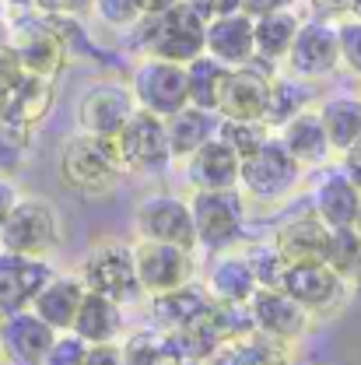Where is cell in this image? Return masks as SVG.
<instances>
[{
	"label": "cell",
	"instance_id": "cell-49",
	"mask_svg": "<svg viewBox=\"0 0 361 365\" xmlns=\"http://www.w3.org/2000/svg\"><path fill=\"white\" fill-rule=\"evenodd\" d=\"M179 0H137V11H140V18H158V14H165V11H172Z\"/></svg>",
	"mask_w": 361,
	"mask_h": 365
},
{
	"label": "cell",
	"instance_id": "cell-2",
	"mask_svg": "<svg viewBox=\"0 0 361 365\" xmlns=\"http://www.w3.org/2000/svg\"><path fill=\"white\" fill-rule=\"evenodd\" d=\"M140 21H144L140 43L151 60H169L186 67L207 53V18L197 11L193 0H179L172 11L158 18H140Z\"/></svg>",
	"mask_w": 361,
	"mask_h": 365
},
{
	"label": "cell",
	"instance_id": "cell-28",
	"mask_svg": "<svg viewBox=\"0 0 361 365\" xmlns=\"http://www.w3.org/2000/svg\"><path fill=\"white\" fill-rule=\"evenodd\" d=\"M165 130H169L172 155L189 158L193 151H200L211 137L218 134V120H214V113H204V109H197V106H186L172 120H165Z\"/></svg>",
	"mask_w": 361,
	"mask_h": 365
},
{
	"label": "cell",
	"instance_id": "cell-44",
	"mask_svg": "<svg viewBox=\"0 0 361 365\" xmlns=\"http://www.w3.org/2000/svg\"><path fill=\"white\" fill-rule=\"evenodd\" d=\"M193 4H197V11H200L207 21L228 18V14H239V11H242V0H193Z\"/></svg>",
	"mask_w": 361,
	"mask_h": 365
},
{
	"label": "cell",
	"instance_id": "cell-39",
	"mask_svg": "<svg viewBox=\"0 0 361 365\" xmlns=\"http://www.w3.org/2000/svg\"><path fill=\"white\" fill-rule=\"evenodd\" d=\"M88 341H81L74 330H67V334H56V341H53V348H49V355H46L43 365H85L88 359Z\"/></svg>",
	"mask_w": 361,
	"mask_h": 365
},
{
	"label": "cell",
	"instance_id": "cell-54",
	"mask_svg": "<svg viewBox=\"0 0 361 365\" xmlns=\"http://www.w3.org/2000/svg\"><path fill=\"white\" fill-rule=\"evenodd\" d=\"M4 7H7V4H4V0H0V21H4Z\"/></svg>",
	"mask_w": 361,
	"mask_h": 365
},
{
	"label": "cell",
	"instance_id": "cell-21",
	"mask_svg": "<svg viewBox=\"0 0 361 365\" xmlns=\"http://www.w3.org/2000/svg\"><path fill=\"white\" fill-rule=\"evenodd\" d=\"M207 56H214L225 67H249L256 60L253 18L239 11V14L207 21Z\"/></svg>",
	"mask_w": 361,
	"mask_h": 365
},
{
	"label": "cell",
	"instance_id": "cell-29",
	"mask_svg": "<svg viewBox=\"0 0 361 365\" xmlns=\"http://www.w3.org/2000/svg\"><path fill=\"white\" fill-rule=\"evenodd\" d=\"M207 365H291L281 341H271L263 337L260 330L249 334V337H235V341H225L211 359Z\"/></svg>",
	"mask_w": 361,
	"mask_h": 365
},
{
	"label": "cell",
	"instance_id": "cell-6",
	"mask_svg": "<svg viewBox=\"0 0 361 365\" xmlns=\"http://www.w3.org/2000/svg\"><path fill=\"white\" fill-rule=\"evenodd\" d=\"M116 144H120L123 169H134V173H162L172 162L165 120L147 109H137L130 116V123L116 134Z\"/></svg>",
	"mask_w": 361,
	"mask_h": 365
},
{
	"label": "cell",
	"instance_id": "cell-40",
	"mask_svg": "<svg viewBox=\"0 0 361 365\" xmlns=\"http://www.w3.org/2000/svg\"><path fill=\"white\" fill-rule=\"evenodd\" d=\"M91 11L113 29H127V25L140 21L137 0H91Z\"/></svg>",
	"mask_w": 361,
	"mask_h": 365
},
{
	"label": "cell",
	"instance_id": "cell-13",
	"mask_svg": "<svg viewBox=\"0 0 361 365\" xmlns=\"http://www.w3.org/2000/svg\"><path fill=\"white\" fill-rule=\"evenodd\" d=\"M267 102H271V78L256 63L249 67H231L221 88L218 113L221 120H239V123H263L267 120Z\"/></svg>",
	"mask_w": 361,
	"mask_h": 365
},
{
	"label": "cell",
	"instance_id": "cell-8",
	"mask_svg": "<svg viewBox=\"0 0 361 365\" xmlns=\"http://www.w3.org/2000/svg\"><path fill=\"white\" fill-rule=\"evenodd\" d=\"M81 281L95 295H105L113 302H130L140 292L134 267V250L127 246H98L91 250L85 267H81Z\"/></svg>",
	"mask_w": 361,
	"mask_h": 365
},
{
	"label": "cell",
	"instance_id": "cell-18",
	"mask_svg": "<svg viewBox=\"0 0 361 365\" xmlns=\"http://www.w3.org/2000/svg\"><path fill=\"white\" fill-rule=\"evenodd\" d=\"M284 295H291L298 306H305L309 313H323L330 306H337L344 281L330 271L326 264H288L281 271V284Z\"/></svg>",
	"mask_w": 361,
	"mask_h": 365
},
{
	"label": "cell",
	"instance_id": "cell-48",
	"mask_svg": "<svg viewBox=\"0 0 361 365\" xmlns=\"http://www.w3.org/2000/svg\"><path fill=\"white\" fill-rule=\"evenodd\" d=\"M344 173H347V180L361 190V137L355 140V148L344 155Z\"/></svg>",
	"mask_w": 361,
	"mask_h": 365
},
{
	"label": "cell",
	"instance_id": "cell-34",
	"mask_svg": "<svg viewBox=\"0 0 361 365\" xmlns=\"http://www.w3.org/2000/svg\"><path fill=\"white\" fill-rule=\"evenodd\" d=\"M309 106V88L295 78H271V102H267V127H284Z\"/></svg>",
	"mask_w": 361,
	"mask_h": 365
},
{
	"label": "cell",
	"instance_id": "cell-26",
	"mask_svg": "<svg viewBox=\"0 0 361 365\" xmlns=\"http://www.w3.org/2000/svg\"><path fill=\"white\" fill-rule=\"evenodd\" d=\"M288 151H291V158L298 162V165H313V162H323L326 158V151H330V140H326V130H323V120H319V113H298L295 120H288L284 127H281V137H277Z\"/></svg>",
	"mask_w": 361,
	"mask_h": 365
},
{
	"label": "cell",
	"instance_id": "cell-10",
	"mask_svg": "<svg viewBox=\"0 0 361 365\" xmlns=\"http://www.w3.org/2000/svg\"><path fill=\"white\" fill-rule=\"evenodd\" d=\"M137 225H140V235L151 242H165L186 253L197 246L193 207L179 197H147L137 207Z\"/></svg>",
	"mask_w": 361,
	"mask_h": 365
},
{
	"label": "cell",
	"instance_id": "cell-27",
	"mask_svg": "<svg viewBox=\"0 0 361 365\" xmlns=\"http://www.w3.org/2000/svg\"><path fill=\"white\" fill-rule=\"evenodd\" d=\"M120 327H123L120 302H113L105 295H95V292H85V302H81L78 319H74V334L88 344H113Z\"/></svg>",
	"mask_w": 361,
	"mask_h": 365
},
{
	"label": "cell",
	"instance_id": "cell-51",
	"mask_svg": "<svg viewBox=\"0 0 361 365\" xmlns=\"http://www.w3.org/2000/svg\"><path fill=\"white\" fill-rule=\"evenodd\" d=\"M4 4H7V7H14V11H21V14H25V11H32V0H4Z\"/></svg>",
	"mask_w": 361,
	"mask_h": 365
},
{
	"label": "cell",
	"instance_id": "cell-24",
	"mask_svg": "<svg viewBox=\"0 0 361 365\" xmlns=\"http://www.w3.org/2000/svg\"><path fill=\"white\" fill-rule=\"evenodd\" d=\"M316 211L330 228H355L361 211V190L347 180L344 169H337L333 176L319 182L316 190Z\"/></svg>",
	"mask_w": 361,
	"mask_h": 365
},
{
	"label": "cell",
	"instance_id": "cell-50",
	"mask_svg": "<svg viewBox=\"0 0 361 365\" xmlns=\"http://www.w3.org/2000/svg\"><path fill=\"white\" fill-rule=\"evenodd\" d=\"M309 4H313V11L330 14V18H340V14L351 11V0H309Z\"/></svg>",
	"mask_w": 361,
	"mask_h": 365
},
{
	"label": "cell",
	"instance_id": "cell-23",
	"mask_svg": "<svg viewBox=\"0 0 361 365\" xmlns=\"http://www.w3.org/2000/svg\"><path fill=\"white\" fill-rule=\"evenodd\" d=\"M53 106V81L36 78V74H21L18 85L0 95V120L21 123V127H36Z\"/></svg>",
	"mask_w": 361,
	"mask_h": 365
},
{
	"label": "cell",
	"instance_id": "cell-25",
	"mask_svg": "<svg viewBox=\"0 0 361 365\" xmlns=\"http://www.w3.org/2000/svg\"><path fill=\"white\" fill-rule=\"evenodd\" d=\"M302 29V18L284 7V11H273L263 18H253V39H256V60L263 63H277V60H288V49L295 43Z\"/></svg>",
	"mask_w": 361,
	"mask_h": 365
},
{
	"label": "cell",
	"instance_id": "cell-15",
	"mask_svg": "<svg viewBox=\"0 0 361 365\" xmlns=\"http://www.w3.org/2000/svg\"><path fill=\"white\" fill-rule=\"evenodd\" d=\"M340 63L337 25L330 21H302L295 43L288 49V67L295 78H323Z\"/></svg>",
	"mask_w": 361,
	"mask_h": 365
},
{
	"label": "cell",
	"instance_id": "cell-22",
	"mask_svg": "<svg viewBox=\"0 0 361 365\" xmlns=\"http://www.w3.org/2000/svg\"><path fill=\"white\" fill-rule=\"evenodd\" d=\"M85 281L81 277H53L39 292V299L32 302V313L49 323L56 334H67L74 330V319H78V309L85 302Z\"/></svg>",
	"mask_w": 361,
	"mask_h": 365
},
{
	"label": "cell",
	"instance_id": "cell-20",
	"mask_svg": "<svg viewBox=\"0 0 361 365\" xmlns=\"http://www.w3.org/2000/svg\"><path fill=\"white\" fill-rule=\"evenodd\" d=\"M239 169H242V158L228 148L225 140L211 137L200 151H193V155H189L186 180L197 186V193L235 190V182H239Z\"/></svg>",
	"mask_w": 361,
	"mask_h": 365
},
{
	"label": "cell",
	"instance_id": "cell-47",
	"mask_svg": "<svg viewBox=\"0 0 361 365\" xmlns=\"http://www.w3.org/2000/svg\"><path fill=\"white\" fill-rule=\"evenodd\" d=\"M21 197H18V190H14V182L7 180V176H0V228L4 222L11 218V211H14V204H18Z\"/></svg>",
	"mask_w": 361,
	"mask_h": 365
},
{
	"label": "cell",
	"instance_id": "cell-30",
	"mask_svg": "<svg viewBox=\"0 0 361 365\" xmlns=\"http://www.w3.org/2000/svg\"><path fill=\"white\" fill-rule=\"evenodd\" d=\"M256 288H260V277L253 260H221L211 271V295L221 306H249Z\"/></svg>",
	"mask_w": 361,
	"mask_h": 365
},
{
	"label": "cell",
	"instance_id": "cell-35",
	"mask_svg": "<svg viewBox=\"0 0 361 365\" xmlns=\"http://www.w3.org/2000/svg\"><path fill=\"white\" fill-rule=\"evenodd\" d=\"M326 267L337 274L344 284L361 277V235L355 228H333V242H330Z\"/></svg>",
	"mask_w": 361,
	"mask_h": 365
},
{
	"label": "cell",
	"instance_id": "cell-52",
	"mask_svg": "<svg viewBox=\"0 0 361 365\" xmlns=\"http://www.w3.org/2000/svg\"><path fill=\"white\" fill-rule=\"evenodd\" d=\"M355 21H361V0H351V11H347Z\"/></svg>",
	"mask_w": 361,
	"mask_h": 365
},
{
	"label": "cell",
	"instance_id": "cell-38",
	"mask_svg": "<svg viewBox=\"0 0 361 365\" xmlns=\"http://www.w3.org/2000/svg\"><path fill=\"white\" fill-rule=\"evenodd\" d=\"M28 140H32V127L0 120V176H7L21 165V158L28 151Z\"/></svg>",
	"mask_w": 361,
	"mask_h": 365
},
{
	"label": "cell",
	"instance_id": "cell-46",
	"mask_svg": "<svg viewBox=\"0 0 361 365\" xmlns=\"http://www.w3.org/2000/svg\"><path fill=\"white\" fill-rule=\"evenodd\" d=\"M291 0H242V14L249 18H263V14H273V11H284Z\"/></svg>",
	"mask_w": 361,
	"mask_h": 365
},
{
	"label": "cell",
	"instance_id": "cell-1",
	"mask_svg": "<svg viewBox=\"0 0 361 365\" xmlns=\"http://www.w3.org/2000/svg\"><path fill=\"white\" fill-rule=\"evenodd\" d=\"M120 176H123V158L116 137L78 134L60 151V182L85 200L109 197Z\"/></svg>",
	"mask_w": 361,
	"mask_h": 365
},
{
	"label": "cell",
	"instance_id": "cell-32",
	"mask_svg": "<svg viewBox=\"0 0 361 365\" xmlns=\"http://www.w3.org/2000/svg\"><path fill=\"white\" fill-rule=\"evenodd\" d=\"M231 67L218 63L214 56H197L193 63H186V78H189V106L204 109V113H218L221 102V88Z\"/></svg>",
	"mask_w": 361,
	"mask_h": 365
},
{
	"label": "cell",
	"instance_id": "cell-55",
	"mask_svg": "<svg viewBox=\"0 0 361 365\" xmlns=\"http://www.w3.org/2000/svg\"><path fill=\"white\" fill-rule=\"evenodd\" d=\"M182 365H207V362H182Z\"/></svg>",
	"mask_w": 361,
	"mask_h": 365
},
{
	"label": "cell",
	"instance_id": "cell-5",
	"mask_svg": "<svg viewBox=\"0 0 361 365\" xmlns=\"http://www.w3.org/2000/svg\"><path fill=\"white\" fill-rule=\"evenodd\" d=\"M134 98L140 109L172 120L189 106V78L182 63L169 60H144L134 71Z\"/></svg>",
	"mask_w": 361,
	"mask_h": 365
},
{
	"label": "cell",
	"instance_id": "cell-41",
	"mask_svg": "<svg viewBox=\"0 0 361 365\" xmlns=\"http://www.w3.org/2000/svg\"><path fill=\"white\" fill-rule=\"evenodd\" d=\"M337 39H340V63H347L355 74H361V21L355 18L337 21Z\"/></svg>",
	"mask_w": 361,
	"mask_h": 365
},
{
	"label": "cell",
	"instance_id": "cell-17",
	"mask_svg": "<svg viewBox=\"0 0 361 365\" xmlns=\"http://www.w3.org/2000/svg\"><path fill=\"white\" fill-rule=\"evenodd\" d=\"M249 317L253 327L271 341H298L309 327V309L281 288H256V295L249 299Z\"/></svg>",
	"mask_w": 361,
	"mask_h": 365
},
{
	"label": "cell",
	"instance_id": "cell-12",
	"mask_svg": "<svg viewBox=\"0 0 361 365\" xmlns=\"http://www.w3.org/2000/svg\"><path fill=\"white\" fill-rule=\"evenodd\" d=\"M193 225H197V242L207 250L228 246L239 228H242V197L235 190H214V193H197L193 197Z\"/></svg>",
	"mask_w": 361,
	"mask_h": 365
},
{
	"label": "cell",
	"instance_id": "cell-37",
	"mask_svg": "<svg viewBox=\"0 0 361 365\" xmlns=\"http://www.w3.org/2000/svg\"><path fill=\"white\" fill-rule=\"evenodd\" d=\"M123 365H182L176 351L169 348V341H155V337H130L123 344Z\"/></svg>",
	"mask_w": 361,
	"mask_h": 365
},
{
	"label": "cell",
	"instance_id": "cell-43",
	"mask_svg": "<svg viewBox=\"0 0 361 365\" xmlns=\"http://www.w3.org/2000/svg\"><path fill=\"white\" fill-rule=\"evenodd\" d=\"M21 74H25V71H21V60H18V53L11 49V43H0V95L14 88Z\"/></svg>",
	"mask_w": 361,
	"mask_h": 365
},
{
	"label": "cell",
	"instance_id": "cell-3",
	"mask_svg": "<svg viewBox=\"0 0 361 365\" xmlns=\"http://www.w3.org/2000/svg\"><path fill=\"white\" fill-rule=\"evenodd\" d=\"M56 242H60V215L39 197H21L0 228V250L18 257L43 260Z\"/></svg>",
	"mask_w": 361,
	"mask_h": 365
},
{
	"label": "cell",
	"instance_id": "cell-7",
	"mask_svg": "<svg viewBox=\"0 0 361 365\" xmlns=\"http://www.w3.org/2000/svg\"><path fill=\"white\" fill-rule=\"evenodd\" d=\"M137 98L134 88L120 85V81H102V85H91L81 102H78V123H81V134L91 137H116L134 116Z\"/></svg>",
	"mask_w": 361,
	"mask_h": 365
},
{
	"label": "cell",
	"instance_id": "cell-4",
	"mask_svg": "<svg viewBox=\"0 0 361 365\" xmlns=\"http://www.w3.org/2000/svg\"><path fill=\"white\" fill-rule=\"evenodd\" d=\"M11 49L18 53L21 60V71L25 74H36V78H56L67 63V46L60 39V32L49 25V18L43 14H18L11 21V36H7Z\"/></svg>",
	"mask_w": 361,
	"mask_h": 365
},
{
	"label": "cell",
	"instance_id": "cell-36",
	"mask_svg": "<svg viewBox=\"0 0 361 365\" xmlns=\"http://www.w3.org/2000/svg\"><path fill=\"white\" fill-rule=\"evenodd\" d=\"M218 140H225L228 148L239 155V158H249L256 155L267 140H271V127L267 123H239V120H221L218 123Z\"/></svg>",
	"mask_w": 361,
	"mask_h": 365
},
{
	"label": "cell",
	"instance_id": "cell-19",
	"mask_svg": "<svg viewBox=\"0 0 361 365\" xmlns=\"http://www.w3.org/2000/svg\"><path fill=\"white\" fill-rule=\"evenodd\" d=\"M330 242H333V228L323 218H295L277 232L273 253L281 257L284 267L288 264H326Z\"/></svg>",
	"mask_w": 361,
	"mask_h": 365
},
{
	"label": "cell",
	"instance_id": "cell-11",
	"mask_svg": "<svg viewBox=\"0 0 361 365\" xmlns=\"http://www.w3.org/2000/svg\"><path fill=\"white\" fill-rule=\"evenodd\" d=\"M134 267L140 292H151L155 299L189 284V253L176 250V246H165V242H151V239L137 242Z\"/></svg>",
	"mask_w": 361,
	"mask_h": 365
},
{
	"label": "cell",
	"instance_id": "cell-31",
	"mask_svg": "<svg viewBox=\"0 0 361 365\" xmlns=\"http://www.w3.org/2000/svg\"><path fill=\"white\" fill-rule=\"evenodd\" d=\"M319 120H323L330 148L347 155L355 148V140L361 137V102L358 98H330L319 109Z\"/></svg>",
	"mask_w": 361,
	"mask_h": 365
},
{
	"label": "cell",
	"instance_id": "cell-45",
	"mask_svg": "<svg viewBox=\"0 0 361 365\" xmlns=\"http://www.w3.org/2000/svg\"><path fill=\"white\" fill-rule=\"evenodd\" d=\"M85 365H123V348H116V344H91Z\"/></svg>",
	"mask_w": 361,
	"mask_h": 365
},
{
	"label": "cell",
	"instance_id": "cell-53",
	"mask_svg": "<svg viewBox=\"0 0 361 365\" xmlns=\"http://www.w3.org/2000/svg\"><path fill=\"white\" fill-rule=\"evenodd\" d=\"M355 232H358V235H361V211H358V222H355Z\"/></svg>",
	"mask_w": 361,
	"mask_h": 365
},
{
	"label": "cell",
	"instance_id": "cell-14",
	"mask_svg": "<svg viewBox=\"0 0 361 365\" xmlns=\"http://www.w3.org/2000/svg\"><path fill=\"white\" fill-rule=\"evenodd\" d=\"M49 281H53V271L46 260L0 250V317L32 309V302L39 299V292Z\"/></svg>",
	"mask_w": 361,
	"mask_h": 365
},
{
	"label": "cell",
	"instance_id": "cell-33",
	"mask_svg": "<svg viewBox=\"0 0 361 365\" xmlns=\"http://www.w3.org/2000/svg\"><path fill=\"white\" fill-rule=\"evenodd\" d=\"M211 306H214V302H211L200 288L186 284V288H176V292L155 299V317H158V323H165L169 330H182V327H189L193 319L204 317Z\"/></svg>",
	"mask_w": 361,
	"mask_h": 365
},
{
	"label": "cell",
	"instance_id": "cell-42",
	"mask_svg": "<svg viewBox=\"0 0 361 365\" xmlns=\"http://www.w3.org/2000/svg\"><path fill=\"white\" fill-rule=\"evenodd\" d=\"M88 7L91 0H32V11L46 14V18H78Z\"/></svg>",
	"mask_w": 361,
	"mask_h": 365
},
{
	"label": "cell",
	"instance_id": "cell-16",
	"mask_svg": "<svg viewBox=\"0 0 361 365\" xmlns=\"http://www.w3.org/2000/svg\"><path fill=\"white\" fill-rule=\"evenodd\" d=\"M53 341H56V330L43 323L32 309L0 317V351L11 365H43Z\"/></svg>",
	"mask_w": 361,
	"mask_h": 365
},
{
	"label": "cell",
	"instance_id": "cell-9",
	"mask_svg": "<svg viewBox=\"0 0 361 365\" xmlns=\"http://www.w3.org/2000/svg\"><path fill=\"white\" fill-rule=\"evenodd\" d=\"M298 162L291 158V151L271 137L256 155L242 158V169H239V182L246 186V193L260 197V200H271L291 190V182L298 180Z\"/></svg>",
	"mask_w": 361,
	"mask_h": 365
}]
</instances>
